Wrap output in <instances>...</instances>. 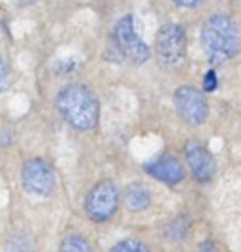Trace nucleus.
<instances>
[{
  "label": "nucleus",
  "instance_id": "12",
  "mask_svg": "<svg viewBox=\"0 0 241 252\" xmlns=\"http://www.w3.org/2000/svg\"><path fill=\"white\" fill-rule=\"evenodd\" d=\"M6 252H34V243L27 233H15L11 235L8 245H6Z\"/></svg>",
  "mask_w": 241,
  "mask_h": 252
},
{
  "label": "nucleus",
  "instance_id": "4",
  "mask_svg": "<svg viewBox=\"0 0 241 252\" xmlns=\"http://www.w3.org/2000/svg\"><path fill=\"white\" fill-rule=\"evenodd\" d=\"M117 207H119V189L111 181H100L95 189L87 194L85 213L91 220H109L117 213Z\"/></svg>",
  "mask_w": 241,
  "mask_h": 252
},
{
  "label": "nucleus",
  "instance_id": "16",
  "mask_svg": "<svg viewBox=\"0 0 241 252\" xmlns=\"http://www.w3.org/2000/svg\"><path fill=\"white\" fill-rule=\"evenodd\" d=\"M198 252H217V247H215V245L207 239V241H204L198 247Z\"/></svg>",
  "mask_w": 241,
  "mask_h": 252
},
{
  "label": "nucleus",
  "instance_id": "5",
  "mask_svg": "<svg viewBox=\"0 0 241 252\" xmlns=\"http://www.w3.org/2000/svg\"><path fill=\"white\" fill-rule=\"evenodd\" d=\"M115 42L121 53L134 64H143L151 55L149 45L141 40L139 32L134 27V17L132 15H125L115 25Z\"/></svg>",
  "mask_w": 241,
  "mask_h": 252
},
{
  "label": "nucleus",
  "instance_id": "14",
  "mask_svg": "<svg viewBox=\"0 0 241 252\" xmlns=\"http://www.w3.org/2000/svg\"><path fill=\"white\" fill-rule=\"evenodd\" d=\"M217 87H219V79H217V74L209 70L207 74L204 75V91L206 93H213V91H217Z\"/></svg>",
  "mask_w": 241,
  "mask_h": 252
},
{
  "label": "nucleus",
  "instance_id": "1",
  "mask_svg": "<svg viewBox=\"0 0 241 252\" xmlns=\"http://www.w3.org/2000/svg\"><path fill=\"white\" fill-rule=\"evenodd\" d=\"M202 47L211 63H226L240 51V31L228 15H211L202 27Z\"/></svg>",
  "mask_w": 241,
  "mask_h": 252
},
{
  "label": "nucleus",
  "instance_id": "11",
  "mask_svg": "<svg viewBox=\"0 0 241 252\" xmlns=\"http://www.w3.org/2000/svg\"><path fill=\"white\" fill-rule=\"evenodd\" d=\"M61 252H93V249L85 237L77 233H70L61 243Z\"/></svg>",
  "mask_w": 241,
  "mask_h": 252
},
{
  "label": "nucleus",
  "instance_id": "15",
  "mask_svg": "<svg viewBox=\"0 0 241 252\" xmlns=\"http://www.w3.org/2000/svg\"><path fill=\"white\" fill-rule=\"evenodd\" d=\"M8 87H10V70L0 59V93H4Z\"/></svg>",
  "mask_w": 241,
  "mask_h": 252
},
{
  "label": "nucleus",
  "instance_id": "3",
  "mask_svg": "<svg viewBox=\"0 0 241 252\" xmlns=\"http://www.w3.org/2000/svg\"><path fill=\"white\" fill-rule=\"evenodd\" d=\"M157 59L162 66L175 68L185 61L187 55V34L183 31V27H179L175 23L164 25L157 34Z\"/></svg>",
  "mask_w": 241,
  "mask_h": 252
},
{
  "label": "nucleus",
  "instance_id": "17",
  "mask_svg": "<svg viewBox=\"0 0 241 252\" xmlns=\"http://www.w3.org/2000/svg\"><path fill=\"white\" fill-rule=\"evenodd\" d=\"M173 2L179 4V6H185V8H194V6L202 4L204 0H173Z\"/></svg>",
  "mask_w": 241,
  "mask_h": 252
},
{
  "label": "nucleus",
  "instance_id": "10",
  "mask_svg": "<svg viewBox=\"0 0 241 252\" xmlns=\"http://www.w3.org/2000/svg\"><path fill=\"white\" fill-rule=\"evenodd\" d=\"M151 200H153L151 190L147 189L145 185H139V183L130 185L125 192V205H126V209L132 211V213L147 209Z\"/></svg>",
  "mask_w": 241,
  "mask_h": 252
},
{
  "label": "nucleus",
  "instance_id": "6",
  "mask_svg": "<svg viewBox=\"0 0 241 252\" xmlns=\"http://www.w3.org/2000/svg\"><path fill=\"white\" fill-rule=\"evenodd\" d=\"M173 104L179 117L190 126H200L207 121L209 107L202 91L194 87H179L173 94Z\"/></svg>",
  "mask_w": 241,
  "mask_h": 252
},
{
  "label": "nucleus",
  "instance_id": "13",
  "mask_svg": "<svg viewBox=\"0 0 241 252\" xmlns=\"http://www.w3.org/2000/svg\"><path fill=\"white\" fill-rule=\"evenodd\" d=\"M109 252H151L145 245L138 239H123L113 245V249Z\"/></svg>",
  "mask_w": 241,
  "mask_h": 252
},
{
  "label": "nucleus",
  "instance_id": "8",
  "mask_svg": "<svg viewBox=\"0 0 241 252\" xmlns=\"http://www.w3.org/2000/svg\"><path fill=\"white\" fill-rule=\"evenodd\" d=\"M185 157L189 162V168L192 171V177L198 183H209L215 177L217 164L215 158L207 149L204 147L198 141H190L185 145Z\"/></svg>",
  "mask_w": 241,
  "mask_h": 252
},
{
  "label": "nucleus",
  "instance_id": "9",
  "mask_svg": "<svg viewBox=\"0 0 241 252\" xmlns=\"http://www.w3.org/2000/svg\"><path fill=\"white\" fill-rule=\"evenodd\" d=\"M145 171L153 179H157L164 185H170V187H175L185 179L183 164L179 162V158L172 157V155H164V157H160L155 162L147 164Z\"/></svg>",
  "mask_w": 241,
  "mask_h": 252
},
{
  "label": "nucleus",
  "instance_id": "7",
  "mask_svg": "<svg viewBox=\"0 0 241 252\" xmlns=\"http://www.w3.org/2000/svg\"><path fill=\"white\" fill-rule=\"evenodd\" d=\"M21 183L29 194L43 198V196H49L55 190L57 179H55V171L47 162H43L40 158H34L23 166Z\"/></svg>",
  "mask_w": 241,
  "mask_h": 252
},
{
  "label": "nucleus",
  "instance_id": "2",
  "mask_svg": "<svg viewBox=\"0 0 241 252\" xmlns=\"http://www.w3.org/2000/svg\"><path fill=\"white\" fill-rule=\"evenodd\" d=\"M57 107L68 125L75 130H91L98 123L100 105L96 96L85 85H68L57 98Z\"/></svg>",
  "mask_w": 241,
  "mask_h": 252
}]
</instances>
